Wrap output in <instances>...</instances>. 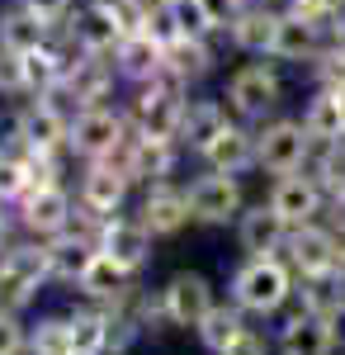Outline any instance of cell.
Masks as SVG:
<instances>
[{"instance_id":"obj_2","label":"cell","mask_w":345,"mask_h":355,"mask_svg":"<svg viewBox=\"0 0 345 355\" xmlns=\"http://www.w3.org/2000/svg\"><path fill=\"white\" fill-rule=\"evenodd\" d=\"M180 123H185L180 81L157 76L152 85H142V95H137V133L142 137H180Z\"/></svg>"},{"instance_id":"obj_27","label":"cell","mask_w":345,"mask_h":355,"mask_svg":"<svg viewBox=\"0 0 345 355\" xmlns=\"http://www.w3.org/2000/svg\"><path fill=\"white\" fill-rule=\"evenodd\" d=\"M241 331L246 327H241V318L232 308H209V313H204V346H209V351H227Z\"/></svg>"},{"instance_id":"obj_23","label":"cell","mask_w":345,"mask_h":355,"mask_svg":"<svg viewBox=\"0 0 345 355\" xmlns=\"http://www.w3.org/2000/svg\"><path fill=\"white\" fill-rule=\"evenodd\" d=\"M227 128V114L213 100H199V105H185V123H180V137H185L194 152H209V142Z\"/></svg>"},{"instance_id":"obj_37","label":"cell","mask_w":345,"mask_h":355,"mask_svg":"<svg viewBox=\"0 0 345 355\" xmlns=\"http://www.w3.org/2000/svg\"><path fill=\"white\" fill-rule=\"evenodd\" d=\"M28 294H33V279H24L19 270H0V308H19V303H28Z\"/></svg>"},{"instance_id":"obj_17","label":"cell","mask_w":345,"mask_h":355,"mask_svg":"<svg viewBox=\"0 0 345 355\" xmlns=\"http://www.w3.org/2000/svg\"><path fill=\"white\" fill-rule=\"evenodd\" d=\"M209 284L199 279V275H175L170 279V289H166V313L175 318V322H204V313H209Z\"/></svg>"},{"instance_id":"obj_18","label":"cell","mask_w":345,"mask_h":355,"mask_svg":"<svg viewBox=\"0 0 345 355\" xmlns=\"http://www.w3.org/2000/svg\"><path fill=\"white\" fill-rule=\"evenodd\" d=\"M331 318H317V313H303L284 327V355H326L331 351Z\"/></svg>"},{"instance_id":"obj_20","label":"cell","mask_w":345,"mask_h":355,"mask_svg":"<svg viewBox=\"0 0 345 355\" xmlns=\"http://www.w3.org/2000/svg\"><path fill=\"white\" fill-rule=\"evenodd\" d=\"M284 232H289V223L279 218L274 209H251V214L241 218V246H246L251 256H269V251H279Z\"/></svg>"},{"instance_id":"obj_42","label":"cell","mask_w":345,"mask_h":355,"mask_svg":"<svg viewBox=\"0 0 345 355\" xmlns=\"http://www.w3.org/2000/svg\"><path fill=\"white\" fill-rule=\"evenodd\" d=\"M331 218H336V227H341V237H345V190L331 194Z\"/></svg>"},{"instance_id":"obj_10","label":"cell","mask_w":345,"mask_h":355,"mask_svg":"<svg viewBox=\"0 0 345 355\" xmlns=\"http://www.w3.org/2000/svg\"><path fill=\"white\" fill-rule=\"evenodd\" d=\"M71 38H76L85 53H100V57H105V53H118V43H123L128 33H123V24L114 19V10L100 0V5H90V10H80V15H76Z\"/></svg>"},{"instance_id":"obj_7","label":"cell","mask_w":345,"mask_h":355,"mask_svg":"<svg viewBox=\"0 0 345 355\" xmlns=\"http://www.w3.org/2000/svg\"><path fill=\"white\" fill-rule=\"evenodd\" d=\"M237 204H241V190L227 171H213V175L189 185V214L204 223H227L237 214Z\"/></svg>"},{"instance_id":"obj_31","label":"cell","mask_w":345,"mask_h":355,"mask_svg":"<svg viewBox=\"0 0 345 355\" xmlns=\"http://www.w3.org/2000/svg\"><path fill=\"white\" fill-rule=\"evenodd\" d=\"M48 256H53V275H62V279H80L85 266H90V256H85L80 242H57Z\"/></svg>"},{"instance_id":"obj_9","label":"cell","mask_w":345,"mask_h":355,"mask_svg":"<svg viewBox=\"0 0 345 355\" xmlns=\"http://www.w3.org/2000/svg\"><path fill=\"white\" fill-rule=\"evenodd\" d=\"M289 251H293V266L308 275V279H317V275H331V266L341 261V246L331 232H321L312 223H303L298 232L289 237Z\"/></svg>"},{"instance_id":"obj_26","label":"cell","mask_w":345,"mask_h":355,"mask_svg":"<svg viewBox=\"0 0 345 355\" xmlns=\"http://www.w3.org/2000/svg\"><path fill=\"white\" fill-rule=\"evenodd\" d=\"M24 223L28 227H38V232H57V227H67V194L48 185V190H33L24 204Z\"/></svg>"},{"instance_id":"obj_29","label":"cell","mask_w":345,"mask_h":355,"mask_svg":"<svg viewBox=\"0 0 345 355\" xmlns=\"http://www.w3.org/2000/svg\"><path fill=\"white\" fill-rule=\"evenodd\" d=\"M118 279H123V266H118V261H109V256H90V266H85V275H80V289L109 299V294H118Z\"/></svg>"},{"instance_id":"obj_22","label":"cell","mask_w":345,"mask_h":355,"mask_svg":"<svg viewBox=\"0 0 345 355\" xmlns=\"http://www.w3.org/2000/svg\"><path fill=\"white\" fill-rule=\"evenodd\" d=\"M303 128H308V137H312V142H336V137H345L336 90H317V95L308 100V110H303Z\"/></svg>"},{"instance_id":"obj_35","label":"cell","mask_w":345,"mask_h":355,"mask_svg":"<svg viewBox=\"0 0 345 355\" xmlns=\"http://www.w3.org/2000/svg\"><path fill=\"white\" fill-rule=\"evenodd\" d=\"M194 5L204 10L209 28H232V24H237V15L251 5V0H194Z\"/></svg>"},{"instance_id":"obj_15","label":"cell","mask_w":345,"mask_h":355,"mask_svg":"<svg viewBox=\"0 0 345 355\" xmlns=\"http://www.w3.org/2000/svg\"><path fill=\"white\" fill-rule=\"evenodd\" d=\"M209 166L213 171H227V175H237V171H246V166L256 162V137L246 133V128H237V123H227L222 133L209 142Z\"/></svg>"},{"instance_id":"obj_5","label":"cell","mask_w":345,"mask_h":355,"mask_svg":"<svg viewBox=\"0 0 345 355\" xmlns=\"http://www.w3.org/2000/svg\"><path fill=\"white\" fill-rule=\"evenodd\" d=\"M71 147H76L80 157H109V152H118L123 147V119L114 110H100V105H90V110L76 114V123H71Z\"/></svg>"},{"instance_id":"obj_44","label":"cell","mask_w":345,"mask_h":355,"mask_svg":"<svg viewBox=\"0 0 345 355\" xmlns=\"http://www.w3.org/2000/svg\"><path fill=\"white\" fill-rule=\"evenodd\" d=\"M0 242H5V218H0Z\"/></svg>"},{"instance_id":"obj_25","label":"cell","mask_w":345,"mask_h":355,"mask_svg":"<svg viewBox=\"0 0 345 355\" xmlns=\"http://www.w3.org/2000/svg\"><path fill=\"white\" fill-rule=\"evenodd\" d=\"M209 48H204V38H175V43H166V76L170 81H194V76H204L209 71Z\"/></svg>"},{"instance_id":"obj_34","label":"cell","mask_w":345,"mask_h":355,"mask_svg":"<svg viewBox=\"0 0 345 355\" xmlns=\"http://www.w3.org/2000/svg\"><path fill=\"white\" fill-rule=\"evenodd\" d=\"M28 190V162L24 157H0V199H15Z\"/></svg>"},{"instance_id":"obj_40","label":"cell","mask_w":345,"mask_h":355,"mask_svg":"<svg viewBox=\"0 0 345 355\" xmlns=\"http://www.w3.org/2000/svg\"><path fill=\"white\" fill-rule=\"evenodd\" d=\"M222 355H265V341H260L256 331H241V336H237V341H232Z\"/></svg>"},{"instance_id":"obj_41","label":"cell","mask_w":345,"mask_h":355,"mask_svg":"<svg viewBox=\"0 0 345 355\" xmlns=\"http://www.w3.org/2000/svg\"><path fill=\"white\" fill-rule=\"evenodd\" d=\"M15 351H19V327L0 313V355H15Z\"/></svg>"},{"instance_id":"obj_12","label":"cell","mask_w":345,"mask_h":355,"mask_svg":"<svg viewBox=\"0 0 345 355\" xmlns=\"http://www.w3.org/2000/svg\"><path fill=\"white\" fill-rule=\"evenodd\" d=\"M48 33L53 28L43 24L28 5H10L5 15H0V48H10V53H38L43 43H48Z\"/></svg>"},{"instance_id":"obj_21","label":"cell","mask_w":345,"mask_h":355,"mask_svg":"<svg viewBox=\"0 0 345 355\" xmlns=\"http://www.w3.org/2000/svg\"><path fill=\"white\" fill-rule=\"evenodd\" d=\"M123 190H128V175L114 162H95V171L85 175V204L95 214H114L123 204Z\"/></svg>"},{"instance_id":"obj_4","label":"cell","mask_w":345,"mask_h":355,"mask_svg":"<svg viewBox=\"0 0 345 355\" xmlns=\"http://www.w3.org/2000/svg\"><path fill=\"white\" fill-rule=\"evenodd\" d=\"M289 299V270L269 256H256L246 270L237 275V303L251 313H274L279 303Z\"/></svg>"},{"instance_id":"obj_11","label":"cell","mask_w":345,"mask_h":355,"mask_svg":"<svg viewBox=\"0 0 345 355\" xmlns=\"http://www.w3.org/2000/svg\"><path fill=\"white\" fill-rule=\"evenodd\" d=\"M118 71L133 76V81H157V76H166V43H157L147 28L142 33H128L118 43Z\"/></svg>"},{"instance_id":"obj_14","label":"cell","mask_w":345,"mask_h":355,"mask_svg":"<svg viewBox=\"0 0 345 355\" xmlns=\"http://www.w3.org/2000/svg\"><path fill=\"white\" fill-rule=\"evenodd\" d=\"M62 85H67V90L76 95L80 105L90 110L95 100H105V95H109V85H114V67H109L100 53H85L76 67L67 71V81H62Z\"/></svg>"},{"instance_id":"obj_13","label":"cell","mask_w":345,"mask_h":355,"mask_svg":"<svg viewBox=\"0 0 345 355\" xmlns=\"http://www.w3.org/2000/svg\"><path fill=\"white\" fill-rule=\"evenodd\" d=\"M274 28H279V10H269V5H246L227 33H232V43H237L241 53L265 57L269 48H274Z\"/></svg>"},{"instance_id":"obj_3","label":"cell","mask_w":345,"mask_h":355,"mask_svg":"<svg viewBox=\"0 0 345 355\" xmlns=\"http://www.w3.org/2000/svg\"><path fill=\"white\" fill-rule=\"evenodd\" d=\"M279 95H284V85H279V76L269 71L265 62L241 67L237 76L227 81V105H232L241 119H265V114L279 105Z\"/></svg>"},{"instance_id":"obj_33","label":"cell","mask_w":345,"mask_h":355,"mask_svg":"<svg viewBox=\"0 0 345 355\" xmlns=\"http://www.w3.org/2000/svg\"><path fill=\"white\" fill-rule=\"evenodd\" d=\"M5 266H10V270H19L24 279H33V284H38L43 275H53V256H48V251H38V246H19V251H15Z\"/></svg>"},{"instance_id":"obj_45","label":"cell","mask_w":345,"mask_h":355,"mask_svg":"<svg viewBox=\"0 0 345 355\" xmlns=\"http://www.w3.org/2000/svg\"><path fill=\"white\" fill-rule=\"evenodd\" d=\"M251 5H265V0H251Z\"/></svg>"},{"instance_id":"obj_16","label":"cell","mask_w":345,"mask_h":355,"mask_svg":"<svg viewBox=\"0 0 345 355\" xmlns=\"http://www.w3.org/2000/svg\"><path fill=\"white\" fill-rule=\"evenodd\" d=\"M19 142H24L28 152H57L62 142H71V128L62 123L57 110L38 105V110H28L24 119H19Z\"/></svg>"},{"instance_id":"obj_30","label":"cell","mask_w":345,"mask_h":355,"mask_svg":"<svg viewBox=\"0 0 345 355\" xmlns=\"http://www.w3.org/2000/svg\"><path fill=\"white\" fill-rule=\"evenodd\" d=\"M303 303H308V313H317V318H336V313L345 308V294L326 284V275H317V279H308V289H303Z\"/></svg>"},{"instance_id":"obj_38","label":"cell","mask_w":345,"mask_h":355,"mask_svg":"<svg viewBox=\"0 0 345 355\" xmlns=\"http://www.w3.org/2000/svg\"><path fill=\"white\" fill-rule=\"evenodd\" d=\"M0 90H24V57L0 48Z\"/></svg>"},{"instance_id":"obj_32","label":"cell","mask_w":345,"mask_h":355,"mask_svg":"<svg viewBox=\"0 0 345 355\" xmlns=\"http://www.w3.org/2000/svg\"><path fill=\"white\" fill-rule=\"evenodd\" d=\"M33 351L38 355H76V341H71V322H48L33 336Z\"/></svg>"},{"instance_id":"obj_24","label":"cell","mask_w":345,"mask_h":355,"mask_svg":"<svg viewBox=\"0 0 345 355\" xmlns=\"http://www.w3.org/2000/svg\"><path fill=\"white\" fill-rule=\"evenodd\" d=\"M105 256L118 261L123 270L142 266V256H147V227L142 223H109L105 227Z\"/></svg>"},{"instance_id":"obj_43","label":"cell","mask_w":345,"mask_h":355,"mask_svg":"<svg viewBox=\"0 0 345 355\" xmlns=\"http://www.w3.org/2000/svg\"><path fill=\"white\" fill-rule=\"evenodd\" d=\"M336 100H341V123H345V90H336Z\"/></svg>"},{"instance_id":"obj_36","label":"cell","mask_w":345,"mask_h":355,"mask_svg":"<svg viewBox=\"0 0 345 355\" xmlns=\"http://www.w3.org/2000/svg\"><path fill=\"white\" fill-rule=\"evenodd\" d=\"M71 341H76V355H95L105 346V322L100 318H76L71 322Z\"/></svg>"},{"instance_id":"obj_8","label":"cell","mask_w":345,"mask_h":355,"mask_svg":"<svg viewBox=\"0 0 345 355\" xmlns=\"http://www.w3.org/2000/svg\"><path fill=\"white\" fill-rule=\"evenodd\" d=\"M321 28L312 19H303V15H293V10H279V28H274V48L269 57H279V62H312L321 53Z\"/></svg>"},{"instance_id":"obj_39","label":"cell","mask_w":345,"mask_h":355,"mask_svg":"<svg viewBox=\"0 0 345 355\" xmlns=\"http://www.w3.org/2000/svg\"><path fill=\"white\" fill-rule=\"evenodd\" d=\"M24 5H28V10H33V15H38L48 28H57L67 15H71V0H24Z\"/></svg>"},{"instance_id":"obj_28","label":"cell","mask_w":345,"mask_h":355,"mask_svg":"<svg viewBox=\"0 0 345 355\" xmlns=\"http://www.w3.org/2000/svg\"><path fill=\"white\" fill-rule=\"evenodd\" d=\"M312 71H317L321 90H345V38L321 43V53L312 57Z\"/></svg>"},{"instance_id":"obj_1","label":"cell","mask_w":345,"mask_h":355,"mask_svg":"<svg viewBox=\"0 0 345 355\" xmlns=\"http://www.w3.org/2000/svg\"><path fill=\"white\" fill-rule=\"evenodd\" d=\"M312 137L303 128V119L293 123V119H274L265 123L260 133H256V166H265L274 175H289V171H303L308 157H312Z\"/></svg>"},{"instance_id":"obj_19","label":"cell","mask_w":345,"mask_h":355,"mask_svg":"<svg viewBox=\"0 0 345 355\" xmlns=\"http://www.w3.org/2000/svg\"><path fill=\"white\" fill-rule=\"evenodd\" d=\"M185 218H189V194H180V190L157 185L147 194V204H142V227L147 232H175Z\"/></svg>"},{"instance_id":"obj_6","label":"cell","mask_w":345,"mask_h":355,"mask_svg":"<svg viewBox=\"0 0 345 355\" xmlns=\"http://www.w3.org/2000/svg\"><path fill=\"white\" fill-rule=\"evenodd\" d=\"M269 209L289 223V227H303V223H312V214L321 209V185L312 175L289 171V175H279V185L269 194Z\"/></svg>"}]
</instances>
